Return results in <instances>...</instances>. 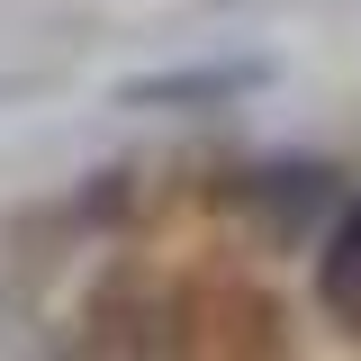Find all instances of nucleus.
Segmentation results:
<instances>
[{"label":"nucleus","instance_id":"f257e3e1","mask_svg":"<svg viewBox=\"0 0 361 361\" xmlns=\"http://www.w3.org/2000/svg\"><path fill=\"white\" fill-rule=\"evenodd\" d=\"M262 82H271L262 54H208V63H172V73H127L118 82V109H180V118H199V109L253 99Z\"/></svg>","mask_w":361,"mask_h":361},{"label":"nucleus","instance_id":"f03ea898","mask_svg":"<svg viewBox=\"0 0 361 361\" xmlns=\"http://www.w3.org/2000/svg\"><path fill=\"white\" fill-rule=\"evenodd\" d=\"M244 199L262 208V226H271V235H307L325 208H343L325 163H271V172H253V180H244Z\"/></svg>","mask_w":361,"mask_h":361},{"label":"nucleus","instance_id":"7ed1b4c3","mask_svg":"<svg viewBox=\"0 0 361 361\" xmlns=\"http://www.w3.org/2000/svg\"><path fill=\"white\" fill-rule=\"evenodd\" d=\"M316 298H325V316L361 325V199H343V208H334V226H325V253H316Z\"/></svg>","mask_w":361,"mask_h":361}]
</instances>
